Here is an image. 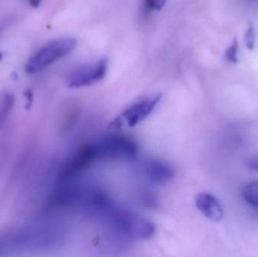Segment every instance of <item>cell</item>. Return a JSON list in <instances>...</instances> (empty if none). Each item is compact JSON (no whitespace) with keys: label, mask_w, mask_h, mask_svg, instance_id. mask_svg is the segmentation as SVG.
<instances>
[{"label":"cell","mask_w":258,"mask_h":257,"mask_svg":"<svg viewBox=\"0 0 258 257\" xmlns=\"http://www.w3.org/2000/svg\"><path fill=\"white\" fill-rule=\"evenodd\" d=\"M75 38L63 37L54 39L42 46L25 66L29 74L36 73L52 64L71 52L77 46Z\"/></svg>","instance_id":"cell-1"},{"label":"cell","mask_w":258,"mask_h":257,"mask_svg":"<svg viewBox=\"0 0 258 257\" xmlns=\"http://www.w3.org/2000/svg\"><path fill=\"white\" fill-rule=\"evenodd\" d=\"M98 158L113 160H132L136 157L138 147L130 137L122 134H113L95 144Z\"/></svg>","instance_id":"cell-2"},{"label":"cell","mask_w":258,"mask_h":257,"mask_svg":"<svg viewBox=\"0 0 258 257\" xmlns=\"http://www.w3.org/2000/svg\"><path fill=\"white\" fill-rule=\"evenodd\" d=\"M162 98V94H158L134 103L111 122L110 126L116 130L122 128L124 123L131 128L136 126L153 113Z\"/></svg>","instance_id":"cell-3"},{"label":"cell","mask_w":258,"mask_h":257,"mask_svg":"<svg viewBox=\"0 0 258 257\" xmlns=\"http://www.w3.org/2000/svg\"><path fill=\"white\" fill-rule=\"evenodd\" d=\"M108 68L107 59L102 58L94 64L82 66L71 72L67 78L70 88L79 89L95 84L105 77Z\"/></svg>","instance_id":"cell-4"},{"label":"cell","mask_w":258,"mask_h":257,"mask_svg":"<svg viewBox=\"0 0 258 257\" xmlns=\"http://www.w3.org/2000/svg\"><path fill=\"white\" fill-rule=\"evenodd\" d=\"M96 158H98V154L95 144L85 145L67 161L60 170V176L62 178L74 176L90 165Z\"/></svg>","instance_id":"cell-5"},{"label":"cell","mask_w":258,"mask_h":257,"mask_svg":"<svg viewBox=\"0 0 258 257\" xmlns=\"http://www.w3.org/2000/svg\"><path fill=\"white\" fill-rule=\"evenodd\" d=\"M121 229L133 238L148 239L156 232V226L150 220L140 217L123 216L118 220Z\"/></svg>","instance_id":"cell-6"},{"label":"cell","mask_w":258,"mask_h":257,"mask_svg":"<svg viewBox=\"0 0 258 257\" xmlns=\"http://www.w3.org/2000/svg\"><path fill=\"white\" fill-rule=\"evenodd\" d=\"M199 211L209 220L221 222L224 218V210L218 199L209 193H200L196 198Z\"/></svg>","instance_id":"cell-7"},{"label":"cell","mask_w":258,"mask_h":257,"mask_svg":"<svg viewBox=\"0 0 258 257\" xmlns=\"http://www.w3.org/2000/svg\"><path fill=\"white\" fill-rule=\"evenodd\" d=\"M145 174L152 182L158 184L169 182L175 175L174 169L170 164L161 160L156 159L146 163Z\"/></svg>","instance_id":"cell-8"},{"label":"cell","mask_w":258,"mask_h":257,"mask_svg":"<svg viewBox=\"0 0 258 257\" xmlns=\"http://www.w3.org/2000/svg\"><path fill=\"white\" fill-rule=\"evenodd\" d=\"M242 195L248 205L258 209V181H253L248 183L244 188Z\"/></svg>","instance_id":"cell-9"},{"label":"cell","mask_w":258,"mask_h":257,"mask_svg":"<svg viewBox=\"0 0 258 257\" xmlns=\"http://www.w3.org/2000/svg\"><path fill=\"white\" fill-rule=\"evenodd\" d=\"M15 104V96L13 94H4L0 104V124L3 123L10 114L11 110Z\"/></svg>","instance_id":"cell-10"},{"label":"cell","mask_w":258,"mask_h":257,"mask_svg":"<svg viewBox=\"0 0 258 257\" xmlns=\"http://www.w3.org/2000/svg\"><path fill=\"white\" fill-rule=\"evenodd\" d=\"M238 52H239V42L235 38L231 45L226 50L225 59L230 63H236L238 60Z\"/></svg>","instance_id":"cell-11"},{"label":"cell","mask_w":258,"mask_h":257,"mask_svg":"<svg viewBox=\"0 0 258 257\" xmlns=\"http://www.w3.org/2000/svg\"><path fill=\"white\" fill-rule=\"evenodd\" d=\"M245 43L247 48L253 50L255 46V31L252 24L250 23L245 33Z\"/></svg>","instance_id":"cell-12"},{"label":"cell","mask_w":258,"mask_h":257,"mask_svg":"<svg viewBox=\"0 0 258 257\" xmlns=\"http://www.w3.org/2000/svg\"><path fill=\"white\" fill-rule=\"evenodd\" d=\"M144 7L148 12L161 10L165 6L166 0H144Z\"/></svg>","instance_id":"cell-13"},{"label":"cell","mask_w":258,"mask_h":257,"mask_svg":"<svg viewBox=\"0 0 258 257\" xmlns=\"http://www.w3.org/2000/svg\"><path fill=\"white\" fill-rule=\"evenodd\" d=\"M24 95L26 97L27 99V103H26L25 109L27 110H30L33 103V93L31 89H27V90L24 91Z\"/></svg>","instance_id":"cell-14"},{"label":"cell","mask_w":258,"mask_h":257,"mask_svg":"<svg viewBox=\"0 0 258 257\" xmlns=\"http://www.w3.org/2000/svg\"><path fill=\"white\" fill-rule=\"evenodd\" d=\"M250 167H251L252 170L258 172V158L257 159H254L251 161V163H250Z\"/></svg>","instance_id":"cell-15"},{"label":"cell","mask_w":258,"mask_h":257,"mask_svg":"<svg viewBox=\"0 0 258 257\" xmlns=\"http://www.w3.org/2000/svg\"><path fill=\"white\" fill-rule=\"evenodd\" d=\"M41 2L42 0H29V3L33 8H37L40 5Z\"/></svg>","instance_id":"cell-16"},{"label":"cell","mask_w":258,"mask_h":257,"mask_svg":"<svg viewBox=\"0 0 258 257\" xmlns=\"http://www.w3.org/2000/svg\"><path fill=\"white\" fill-rule=\"evenodd\" d=\"M2 58H3V55H2L1 52H0V60H2Z\"/></svg>","instance_id":"cell-17"},{"label":"cell","mask_w":258,"mask_h":257,"mask_svg":"<svg viewBox=\"0 0 258 257\" xmlns=\"http://www.w3.org/2000/svg\"><path fill=\"white\" fill-rule=\"evenodd\" d=\"M257 1V0H249V2H254Z\"/></svg>","instance_id":"cell-18"}]
</instances>
